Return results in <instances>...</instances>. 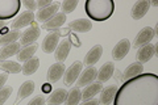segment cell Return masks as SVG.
<instances>
[{
  "label": "cell",
  "mask_w": 158,
  "mask_h": 105,
  "mask_svg": "<svg viewBox=\"0 0 158 105\" xmlns=\"http://www.w3.org/2000/svg\"><path fill=\"white\" fill-rule=\"evenodd\" d=\"M113 105H158V76L146 72L125 80L116 91Z\"/></svg>",
  "instance_id": "obj_1"
},
{
  "label": "cell",
  "mask_w": 158,
  "mask_h": 105,
  "mask_svg": "<svg viewBox=\"0 0 158 105\" xmlns=\"http://www.w3.org/2000/svg\"><path fill=\"white\" fill-rule=\"evenodd\" d=\"M85 11L94 21H106L113 14L115 3L112 0H87Z\"/></svg>",
  "instance_id": "obj_2"
},
{
  "label": "cell",
  "mask_w": 158,
  "mask_h": 105,
  "mask_svg": "<svg viewBox=\"0 0 158 105\" xmlns=\"http://www.w3.org/2000/svg\"><path fill=\"white\" fill-rule=\"evenodd\" d=\"M21 2L20 0H0V20L6 21L15 17L20 11Z\"/></svg>",
  "instance_id": "obj_3"
},
{
  "label": "cell",
  "mask_w": 158,
  "mask_h": 105,
  "mask_svg": "<svg viewBox=\"0 0 158 105\" xmlns=\"http://www.w3.org/2000/svg\"><path fill=\"white\" fill-rule=\"evenodd\" d=\"M40 26L37 25V22H33L32 25H29V26L25 29V32H23L21 34V41H20V45H24V46H28V45H32V42H36L38 37H40Z\"/></svg>",
  "instance_id": "obj_4"
},
{
  "label": "cell",
  "mask_w": 158,
  "mask_h": 105,
  "mask_svg": "<svg viewBox=\"0 0 158 105\" xmlns=\"http://www.w3.org/2000/svg\"><path fill=\"white\" fill-rule=\"evenodd\" d=\"M156 33H154V29H153L152 26H145L142 28L140 32H138V34L136 36L135 38V42H133V47H141L144 46V45H148L150 43V41L153 38H154Z\"/></svg>",
  "instance_id": "obj_5"
},
{
  "label": "cell",
  "mask_w": 158,
  "mask_h": 105,
  "mask_svg": "<svg viewBox=\"0 0 158 105\" xmlns=\"http://www.w3.org/2000/svg\"><path fill=\"white\" fill-rule=\"evenodd\" d=\"M61 30L57 32H52L45 36L42 41V51L46 54H52L53 51H56V49L59 43V37H61Z\"/></svg>",
  "instance_id": "obj_6"
},
{
  "label": "cell",
  "mask_w": 158,
  "mask_h": 105,
  "mask_svg": "<svg viewBox=\"0 0 158 105\" xmlns=\"http://www.w3.org/2000/svg\"><path fill=\"white\" fill-rule=\"evenodd\" d=\"M129 50H131V41L128 38H123L112 49V58L115 61H121V59H124L128 55Z\"/></svg>",
  "instance_id": "obj_7"
},
{
  "label": "cell",
  "mask_w": 158,
  "mask_h": 105,
  "mask_svg": "<svg viewBox=\"0 0 158 105\" xmlns=\"http://www.w3.org/2000/svg\"><path fill=\"white\" fill-rule=\"evenodd\" d=\"M98 76V70L94 66H88L85 71H82L81 75H79L78 80H77V87H86L88 84H91L95 82V78Z\"/></svg>",
  "instance_id": "obj_8"
},
{
  "label": "cell",
  "mask_w": 158,
  "mask_h": 105,
  "mask_svg": "<svg viewBox=\"0 0 158 105\" xmlns=\"http://www.w3.org/2000/svg\"><path fill=\"white\" fill-rule=\"evenodd\" d=\"M82 70H83V62H81V61H75L70 67L66 70L65 83L67 84V86H73V84L78 80Z\"/></svg>",
  "instance_id": "obj_9"
},
{
  "label": "cell",
  "mask_w": 158,
  "mask_h": 105,
  "mask_svg": "<svg viewBox=\"0 0 158 105\" xmlns=\"http://www.w3.org/2000/svg\"><path fill=\"white\" fill-rule=\"evenodd\" d=\"M66 71V67H65V63H53L50 67L48 70V74H46V79L49 83H57L59 79L63 76V74Z\"/></svg>",
  "instance_id": "obj_10"
},
{
  "label": "cell",
  "mask_w": 158,
  "mask_h": 105,
  "mask_svg": "<svg viewBox=\"0 0 158 105\" xmlns=\"http://www.w3.org/2000/svg\"><path fill=\"white\" fill-rule=\"evenodd\" d=\"M59 8H61V4L59 3H52V6H49L46 8H42V9H40V11L37 12L36 14V18H37V21L40 22H46L48 20H50L54 14H57L58 11H59Z\"/></svg>",
  "instance_id": "obj_11"
},
{
  "label": "cell",
  "mask_w": 158,
  "mask_h": 105,
  "mask_svg": "<svg viewBox=\"0 0 158 105\" xmlns=\"http://www.w3.org/2000/svg\"><path fill=\"white\" fill-rule=\"evenodd\" d=\"M150 8V3L149 0H138L133 4V7L131 9V16L133 20H141L142 17L148 13Z\"/></svg>",
  "instance_id": "obj_12"
},
{
  "label": "cell",
  "mask_w": 158,
  "mask_h": 105,
  "mask_svg": "<svg viewBox=\"0 0 158 105\" xmlns=\"http://www.w3.org/2000/svg\"><path fill=\"white\" fill-rule=\"evenodd\" d=\"M34 22V14L33 12H29V11H25L23 12L20 16H17L15 18V21L11 24V28L13 30H17V29H21V28H25V26H29Z\"/></svg>",
  "instance_id": "obj_13"
},
{
  "label": "cell",
  "mask_w": 158,
  "mask_h": 105,
  "mask_svg": "<svg viewBox=\"0 0 158 105\" xmlns=\"http://www.w3.org/2000/svg\"><path fill=\"white\" fill-rule=\"evenodd\" d=\"M154 55H156L154 43H148V45H144V46H141L137 50L136 58L140 63H145V62H149Z\"/></svg>",
  "instance_id": "obj_14"
},
{
  "label": "cell",
  "mask_w": 158,
  "mask_h": 105,
  "mask_svg": "<svg viewBox=\"0 0 158 105\" xmlns=\"http://www.w3.org/2000/svg\"><path fill=\"white\" fill-rule=\"evenodd\" d=\"M69 29L78 33H87L92 29V22L87 18H77L69 22Z\"/></svg>",
  "instance_id": "obj_15"
},
{
  "label": "cell",
  "mask_w": 158,
  "mask_h": 105,
  "mask_svg": "<svg viewBox=\"0 0 158 105\" xmlns=\"http://www.w3.org/2000/svg\"><path fill=\"white\" fill-rule=\"evenodd\" d=\"M70 49H71V42L69 39H63L62 42H59L56 49V53H54V57H56L57 62L59 63L65 62L67 59L69 53H70Z\"/></svg>",
  "instance_id": "obj_16"
},
{
  "label": "cell",
  "mask_w": 158,
  "mask_h": 105,
  "mask_svg": "<svg viewBox=\"0 0 158 105\" xmlns=\"http://www.w3.org/2000/svg\"><path fill=\"white\" fill-rule=\"evenodd\" d=\"M103 54V46L102 45H95V46H92L90 50H88V53L86 54L85 57V64L87 66H94L95 63L99 62V59H100Z\"/></svg>",
  "instance_id": "obj_17"
},
{
  "label": "cell",
  "mask_w": 158,
  "mask_h": 105,
  "mask_svg": "<svg viewBox=\"0 0 158 105\" xmlns=\"http://www.w3.org/2000/svg\"><path fill=\"white\" fill-rule=\"evenodd\" d=\"M67 91L63 88H57L54 89L53 92H50V95H49V97L46 100L48 105H61L62 103L66 101L67 99Z\"/></svg>",
  "instance_id": "obj_18"
},
{
  "label": "cell",
  "mask_w": 158,
  "mask_h": 105,
  "mask_svg": "<svg viewBox=\"0 0 158 105\" xmlns=\"http://www.w3.org/2000/svg\"><path fill=\"white\" fill-rule=\"evenodd\" d=\"M65 22H66V14H63L62 12H58L57 14H54L50 20H48L46 22H44L42 28L49 29V30H54V29H57V28L63 26Z\"/></svg>",
  "instance_id": "obj_19"
},
{
  "label": "cell",
  "mask_w": 158,
  "mask_h": 105,
  "mask_svg": "<svg viewBox=\"0 0 158 105\" xmlns=\"http://www.w3.org/2000/svg\"><path fill=\"white\" fill-rule=\"evenodd\" d=\"M20 50H21L20 42H13L11 45H7V46H3L0 49V61H7L8 58L17 55Z\"/></svg>",
  "instance_id": "obj_20"
},
{
  "label": "cell",
  "mask_w": 158,
  "mask_h": 105,
  "mask_svg": "<svg viewBox=\"0 0 158 105\" xmlns=\"http://www.w3.org/2000/svg\"><path fill=\"white\" fill-rule=\"evenodd\" d=\"M117 88L116 86H108L106 88H103L100 91V99H99V104L102 105H110L111 103H113V99H115Z\"/></svg>",
  "instance_id": "obj_21"
},
{
  "label": "cell",
  "mask_w": 158,
  "mask_h": 105,
  "mask_svg": "<svg viewBox=\"0 0 158 105\" xmlns=\"http://www.w3.org/2000/svg\"><path fill=\"white\" fill-rule=\"evenodd\" d=\"M113 74H115V64H113L112 62H106L100 67V70L98 71V76L96 78L99 79V82L103 83V82L110 80Z\"/></svg>",
  "instance_id": "obj_22"
},
{
  "label": "cell",
  "mask_w": 158,
  "mask_h": 105,
  "mask_svg": "<svg viewBox=\"0 0 158 105\" xmlns=\"http://www.w3.org/2000/svg\"><path fill=\"white\" fill-rule=\"evenodd\" d=\"M144 71V66H142V63L140 62H135V63H131L129 66L125 68V71L123 72V80H128V79H132L137 76V75L142 74Z\"/></svg>",
  "instance_id": "obj_23"
},
{
  "label": "cell",
  "mask_w": 158,
  "mask_h": 105,
  "mask_svg": "<svg viewBox=\"0 0 158 105\" xmlns=\"http://www.w3.org/2000/svg\"><path fill=\"white\" fill-rule=\"evenodd\" d=\"M103 89V86L100 82H94L91 84L85 87V89L82 91V99L83 100H90V99H94L95 95H98Z\"/></svg>",
  "instance_id": "obj_24"
},
{
  "label": "cell",
  "mask_w": 158,
  "mask_h": 105,
  "mask_svg": "<svg viewBox=\"0 0 158 105\" xmlns=\"http://www.w3.org/2000/svg\"><path fill=\"white\" fill-rule=\"evenodd\" d=\"M34 88H36V84H34L33 80H27L21 84V87L19 88V93H17V97H16V103L20 101V100H24L29 97L34 92Z\"/></svg>",
  "instance_id": "obj_25"
},
{
  "label": "cell",
  "mask_w": 158,
  "mask_h": 105,
  "mask_svg": "<svg viewBox=\"0 0 158 105\" xmlns=\"http://www.w3.org/2000/svg\"><path fill=\"white\" fill-rule=\"evenodd\" d=\"M37 49H38V46H37L36 43H32V45H28V46L23 47L19 51V54H17V59H19L20 62H27V61H29V59L33 58L34 53L37 51Z\"/></svg>",
  "instance_id": "obj_26"
},
{
  "label": "cell",
  "mask_w": 158,
  "mask_h": 105,
  "mask_svg": "<svg viewBox=\"0 0 158 105\" xmlns=\"http://www.w3.org/2000/svg\"><path fill=\"white\" fill-rule=\"evenodd\" d=\"M38 67H40V59L36 58V57H33L32 59L24 62L23 67H21V71H23L24 75H27L28 76V75H33L38 70Z\"/></svg>",
  "instance_id": "obj_27"
},
{
  "label": "cell",
  "mask_w": 158,
  "mask_h": 105,
  "mask_svg": "<svg viewBox=\"0 0 158 105\" xmlns=\"http://www.w3.org/2000/svg\"><path fill=\"white\" fill-rule=\"evenodd\" d=\"M21 37V33L19 30H11L7 32L6 34H2L0 36V46H7V45H11L13 42H16L17 39Z\"/></svg>",
  "instance_id": "obj_28"
},
{
  "label": "cell",
  "mask_w": 158,
  "mask_h": 105,
  "mask_svg": "<svg viewBox=\"0 0 158 105\" xmlns=\"http://www.w3.org/2000/svg\"><path fill=\"white\" fill-rule=\"evenodd\" d=\"M0 68L9 74H19L21 72V66L13 61H0Z\"/></svg>",
  "instance_id": "obj_29"
},
{
  "label": "cell",
  "mask_w": 158,
  "mask_h": 105,
  "mask_svg": "<svg viewBox=\"0 0 158 105\" xmlns=\"http://www.w3.org/2000/svg\"><path fill=\"white\" fill-rule=\"evenodd\" d=\"M82 99V91L81 88L74 87L70 92L67 93V99H66V105H78L79 101Z\"/></svg>",
  "instance_id": "obj_30"
},
{
  "label": "cell",
  "mask_w": 158,
  "mask_h": 105,
  "mask_svg": "<svg viewBox=\"0 0 158 105\" xmlns=\"http://www.w3.org/2000/svg\"><path fill=\"white\" fill-rule=\"evenodd\" d=\"M77 7H78V0H65V2L61 4V8H62V13L63 14L71 13Z\"/></svg>",
  "instance_id": "obj_31"
},
{
  "label": "cell",
  "mask_w": 158,
  "mask_h": 105,
  "mask_svg": "<svg viewBox=\"0 0 158 105\" xmlns=\"http://www.w3.org/2000/svg\"><path fill=\"white\" fill-rule=\"evenodd\" d=\"M13 91V88L12 87H3L2 89H0V105H4V103L8 100V97L11 96V93Z\"/></svg>",
  "instance_id": "obj_32"
},
{
  "label": "cell",
  "mask_w": 158,
  "mask_h": 105,
  "mask_svg": "<svg viewBox=\"0 0 158 105\" xmlns=\"http://www.w3.org/2000/svg\"><path fill=\"white\" fill-rule=\"evenodd\" d=\"M21 4L27 8V11H29V12H33V11H36L37 9V2L36 0H24V2H21Z\"/></svg>",
  "instance_id": "obj_33"
},
{
  "label": "cell",
  "mask_w": 158,
  "mask_h": 105,
  "mask_svg": "<svg viewBox=\"0 0 158 105\" xmlns=\"http://www.w3.org/2000/svg\"><path fill=\"white\" fill-rule=\"evenodd\" d=\"M28 105H45V99L42 96H36L28 103Z\"/></svg>",
  "instance_id": "obj_34"
},
{
  "label": "cell",
  "mask_w": 158,
  "mask_h": 105,
  "mask_svg": "<svg viewBox=\"0 0 158 105\" xmlns=\"http://www.w3.org/2000/svg\"><path fill=\"white\" fill-rule=\"evenodd\" d=\"M49 6H52V2L50 0H38L37 2V7L40 9H42V8H46Z\"/></svg>",
  "instance_id": "obj_35"
},
{
  "label": "cell",
  "mask_w": 158,
  "mask_h": 105,
  "mask_svg": "<svg viewBox=\"0 0 158 105\" xmlns=\"http://www.w3.org/2000/svg\"><path fill=\"white\" fill-rule=\"evenodd\" d=\"M79 105H99V100L98 99H90V100H85L82 104Z\"/></svg>",
  "instance_id": "obj_36"
},
{
  "label": "cell",
  "mask_w": 158,
  "mask_h": 105,
  "mask_svg": "<svg viewBox=\"0 0 158 105\" xmlns=\"http://www.w3.org/2000/svg\"><path fill=\"white\" fill-rule=\"evenodd\" d=\"M8 79V74H0V89L4 87V84H6Z\"/></svg>",
  "instance_id": "obj_37"
},
{
  "label": "cell",
  "mask_w": 158,
  "mask_h": 105,
  "mask_svg": "<svg viewBox=\"0 0 158 105\" xmlns=\"http://www.w3.org/2000/svg\"><path fill=\"white\" fill-rule=\"evenodd\" d=\"M7 22L6 21H2V20H0V33L2 34H6L7 33Z\"/></svg>",
  "instance_id": "obj_38"
},
{
  "label": "cell",
  "mask_w": 158,
  "mask_h": 105,
  "mask_svg": "<svg viewBox=\"0 0 158 105\" xmlns=\"http://www.w3.org/2000/svg\"><path fill=\"white\" fill-rule=\"evenodd\" d=\"M42 91L45 93H50V84H45V86L42 87Z\"/></svg>",
  "instance_id": "obj_39"
},
{
  "label": "cell",
  "mask_w": 158,
  "mask_h": 105,
  "mask_svg": "<svg viewBox=\"0 0 158 105\" xmlns=\"http://www.w3.org/2000/svg\"><path fill=\"white\" fill-rule=\"evenodd\" d=\"M149 3H150V6H153V7H157V6H158L157 2H149Z\"/></svg>",
  "instance_id": "obj_40"
}]
</instances>
